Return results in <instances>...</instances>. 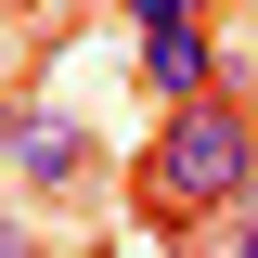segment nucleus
Wrapping results in <instances>:
<instances>
[{
	"mask_svg": "<svg viewBox=\"0 0 258 258\" xmlns=\"http://www.w3.org/2000/svg\"><path fill=\"white\" fill-rule=\"evenodd\" d=\"M13 168H26L39 194H78V181H91V142H78V116L26 103V142H13Z\"/></svg>",
	"mask_w": 258,
	"mask_h": 258,
	"instance_id": "3",
	"label": "nucleus"
},
{
	"mask_svg": "<svg viewBox=\"0 0 258 258\" xmlns=\"http://www.w3.org/2000/svg\"><path fill=\"white\" fill-rule=\"evenodd\" d=\"M13 142H26V103H13V91H0V155H13Z\"/></svg>",
	"mask_w": 258,
	"mask_h": 258,
	"instance_id": "6",
	"label": "nucleus"
},
{
	"mask_svg": "<svg viewBox=\"0 0 258 258\" xmlns=\"http://www.w3.org/2000/svg\"><path fill=\"white\" fill-rule=\"evenodd\" d=\"M142 91H155V103L220 91V26H207V13H168V26H142Z\"/></svg>",
	"mask_w": 258,
	"mask_h": 258,
	"instance_id": "2",
	"label": "nucleus"
},
{
	"mask_svg": "<svg viewBox=\"0 0 258 258\" xmlns=\"http://www.w3.org/2000/svg\"><path fill=\"white\" fill-rule=\"evenodd\" d=\"M194 245H220V258H258V181L232 194V207H220V220H207V232H194Z\"/></svg>",
	"mask_w": 258,
	"mask_h": 258,
	"instance_id": "4",
	"label": "nucleus"
},
{
	"mask_svg": "<svg viewBox=\"0 0 258 258\" xmlns=\"http://www.w3.org/2000/svg\"><path fill=\"white\" fill-rule=\"evenodd\" d=\"M245 181H258V103H232V91H181V103L155 116V142H142V168H129L142 220L181 232V245L220 220Z\"/></svg>",
	"mask_w": 258,
	"mask_h": 258,
	"instance_id": "1",
	"label": "nucleus"
},
{
	"mask_svg": "<svg viewBox=\"0 0 258 258\" xmlns=\"http://www.w3.org/2000/svg\"><path fill=\"white\" fill-rule=\"evenodd\" d=\"M0 26H13V0H0Z\"/></svg>",
	"mask_w": 258,
	"mask_h": 258,
	"instance_id": "7",
	"label": "nucleus"
},
{
	"mask_svg": "<svg viewBox=\"0 0 258 258\" xmlns=\"http://www.w3.org/2000/svg\"><path fill=\"white\" fill-rule=\"evenodd\" d=\"M168 13H207V0H129V26H168Z\"/></svg>",
	"mask_w": 258,
	"mask_h": 258,
	"instance_id": "5",
	"label": "nucleus"
}]
</instances>
